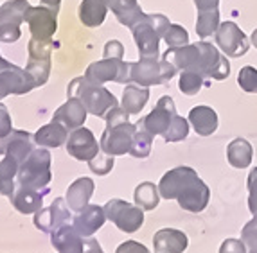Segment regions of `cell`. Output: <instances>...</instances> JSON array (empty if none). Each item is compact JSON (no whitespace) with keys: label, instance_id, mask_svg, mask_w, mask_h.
Segmentation results:
<instances>
[{"label":"cell","instance_id":"cell-1","mask_svg":"<svg viewBox=\"0 0 257 253\" xmlns=\"http://www.w3.org/2000/svg\"><path fill=\"white\" fill-rule=\"evenodd\" d=\"M162 60L169 61L176 67V70H191L200 74L205 79H227L230 74V63L227 56L218 51L209 42L187 43L184 47L167 49L162 54Z\"/></svg>","mask_w":257,"mask_h":253},{"label":"cell","instance_id":"cell-2","mask_svg":"<svg viewBox=\"0 0 257 253\" xmlns=\"http://www.w3.org/2000/svg\"><path fill=\"white\" fill-rule=\"evenodd\" d=\"M67 95L69 97H77L85 104L86 112L95 117H103V119L111 108L119 106L115 95L111 94L108 88H104L103 85H95V83L88 81L85 76L70 81L69 88H67Z\"/></svg>","mask_w":257,"mask_h":253},{"label":"cell","instance_id":"cell-3","mask_svg":"<svg viewBox=\"0 0 257 253\" xmlns=\"http://www.w3.org/2000/svg\"><path fill=\"white\" fill-rule=\"evenodd\" d=\"M52 180L51 153L47 147H35L24 162L20 163L17 174V185L33 190H49Z\"/></svg>","mask_w":257,"mask_h":253},{"label":"cell","instance_id":"cell-4","mask_svg":"<svg viewBox=\"0 0 257 253\" xmlns=\"http://www.w3.org/2000/svg\"><path fill=\"white\" fill-rule=\"evenodd\" d=\"M169 26H171L169 18L164 15H146L137 26L133 27V40H135L141 58L159 60L160 40H164V35H166Z\"/></svg>","mask_w":257,"mask_h":253},{"label":"cell","instance_id":"cell-5","mask_svg":"<svg viewBox=\"0 0 257 253\" xmlns=\"http://www.w3.org/2000/svg\"><path fill=\"white\" fill-rule=\"evenodd\" d=\"M176 67L166 60H153V58H141L139 61L130 63V83L139 86L166 85L176 76Z\"/></svg>","mask_w":257,"mask_h":253},{"label":"cell","instance_id":"cell-6","mask_svg":"<svg viewBox=\"0 0 257 253\" xmlns=\"http://www.w3.org/2000/svg\"><path fill=\"white\" fill-rule=\"evenodd\" d=\"M54 47L56 45L52 40H29V45H27L29 61H27L26 70L35 79L36 86H43L51 76V54Z\"/></svg>","mask_w":257,"mask_h":253},{"label":"cell","instance_id":"cell-7","mask_svg":"<svg viewBox=\"0 0 257 253\" xmlns=\"http://www.w3.org/2000/svg\"><path fill=\"white\" fill-rule=\"evenodd\" d=\"M104 214H106L108 221H111L120 232L126 233L137 232L144 224V210L141 206L132 205L124 199H117V197L110 199L104 205Z\"/></svg>","mask_w":257,"mask_h":253},{"label":"cell","instance_id":"cell-8","mask_svg":"<svg viewBox=\"0 0 257 253\" xmlns=\"http://www.w3.org/2000/svg\"><path fill=\"white\" fill-rule=\"evenodd\" d=\"M85 78L95 85H104L108 81L124 85L130 83V63L120 58H103L101 61L88 65Z\"/></svg>","mask_w":257,"mask_h":253},{"label":"cell","instance_id":"cell-9","mask_svg":"<svg viewBox=\"0 0 257 253\" xmlns=\"http://www.w3.org/2000/svg\"><path fill=\"white\" fill-rule=\"evenodd\" d=\"M135 133H137V124H132L130 120L119 122V124H106V129L99 140L101 151L113 156V158L126 155V153H130Z\"/></svg>","mask_w":257,"mask_h":253},{"label":"cell","instance_id":"cell-10","mask_svg":"<svg viewBox=\"0 0 257 253\" xmlns=\"http://www.w3.org/2000/svg\"><path fill=\"white\" fill-rule=\"evenodd\" d=\"M29 8L27 0H8L4 6H0V42L15 43L20 40V24L26 20Z\"/></svg>","mask_w":257,"mask_h":253},{"label":"cell","instance_id":"cell-11","mask_svg":"<svg viewBox=\"0 0 257 253\" xmlns=\"http://www.w3.org/2000/svg\"><path fill=\"white\" fill-rule=\"evenodd\" d=\"M216 45L227 58H241L250 49V40L234 22H223L216 31Z\"/></svg>","mask_w":257,"mask_h":253},{"label":"cell","instance_id":"cell-12","mask_svg":"<svg viewBox=\"0 0 257 253\" xmlns=\"http://www.w3.org/2000/svg\"><path fill=\"white\" fill-rule=\"evenodd\" d=\"M176 115V108H175V101H173L169 95H164L159 99L157 106L148 113L146 117H142L137 122V128H142L150 131L153 137L157 135H164L171 126L173 119Z\"/></svg>","mask_w":257,"mask_h":253},{"label":"cell","instance_id":"cell-13","mask_svg":"<svg viewBox=\"0 0 257 253\" xmlns=\"http://www.w3.org/2000/svg\"><path fill=\"white\" fill-rule=\"evenodd\" d=\"M27 26L33 38L36 40H52L54 33L58 31V11L47 8V6H31L26 13Z\"/></svg>","mask_w":257,"mask_h":253},{"label":"cell","instance_id":"cell-14","mask_svg":"<svg viewBox=\"0 0 257 253\" xmlns=\"http://www.w3.org/2000/svg\"><path fill=\"white\" fill-rule=\"evenodd\" d=\"M72 221L70 206L67 205L65 197H56L51 206L40 208L35 214V226L42 230L43 233H52L63 224H69Z\"/></svg>","mask_w":257,"mask_h":253},{"label":"cell","instance_id":"cell-15","mask_svg":"<svg viewBox=\"0 0 257 253\" xmlns=\"http://www.w3.org/2000/svg\"><path fill=\"white\" fill-rule=\"evenodd\" d=\"M36 88L35 79L26 69L9 63L4 70H0V101L8 95H24Z\"/></svg>","mask_w":257,"mask_h":253},{"label":"cell","instance_id":"cell-16","mask_svg":"<svg viewBox=\"0 0 257 253\" xmlns=\"http://www.w3.org/2000/svg\"><path fill=\"white\" fill-rule=\"evenodd\" d=\"M196 178H200L198 172L194 169L187 167V165H180V167L167 171L159 181L160 197L162 199H176V197L184 192L185 187L189 183H193Z\"/></svg>","mask_w":257,"mask_h":253},{"label":"cell","instance_id":"cell-17","mask_svg":"<svg viewBox=\"0 0 257 253\" xmlns=\"http://www.w3.org/2000/svg\"><path fill=\"white\" fill-rule=\"evenodd\" d=\"M67 153L79 162H90L95 155L101 153V146L90 129L81 126L72 129V133L67 138Z\"/></svg>","mask_w":257,"mask_h":253},{"label":"cell","instance_id":"cell-18","mask_svg":"<svg viewBox=\"0 0 257 253\" xmlns=\"http://www.w3.org/2000/svg\"><path fill=\"white\" fill-rule=\"evenodd\" d=\"M33 149H35V135L22 129H13L8 137L0 138V155L15 158L18 163L24 162Z\"/></svg>","mask_w":257,"mask_h":253},{"label":"cell","instance_id":"cell-19","mask_svg":"<svg viewBox=\"0 0 257 253\" xmlns=\"http://www.w3.org/2000/svg\"><path fill=\"white\" fill-rule=\"evenodd\" d=\"M210 199V190L202 178H196L193 183H189L184 189V192L176 197V201L180 205V208H184L185 212H203L209 205Z\"/></svg>","mask_w":257,"mask_h":253},{"label":"cell","instance_id":"cell-20","mask_svg":"<svg viewBox=\"0 0 257 253\" xmlns=\"http://www.w3.org/2000/svg\"><path fill=\"white\" fill-rule=\"evenodd\" d=\"M106 221L104 206L99 205H86L83 210L77 212V215L72 219V226L81 237H92L97 230H101Z\"/></svg>","mask_w":257,"mask_h":253},{"label":"cell","instance_id":"cell-21","mask_svg":"<svg viewBox=\"0 0 257 253\" xmlns=\"http://www.w3.org/2000/svg\"><path fill=\"white\" fill-rule=\"evenodd\" d=\"M51 244L58 253H85V237L79 235L72 224H63L52 232Z\"/></svg>","mask_w":257,"mask_h":253},{"label":"cell","instance_id":"cell-22","mask_svg":"<svg viewBox=\"0 0 257 253\" xmlns=\"http://www.w3.org/2000/svg\"><path fill=\"white\" fill-rule=\"evenodd\" d=\"M153 246L157 253H184L189 246V239L180 230L162 228L153 235Z\"/></svg>","mask_w":257,"mask_h":253},{"label":"cell","instance_id":"cell-23","mask_svg":"<svg viewBox=\"0 0 257 253\" xmlns=\"http://www.w3.org/2000/svg\"><path fill=\"white\" fill-rule=\"evenodd\" d=\"M95 190V183L92 178H77L74 183H70V187L67 189L65 194V199H67V205L70 206L72 212L83 210L86 205H90V197Z\"/></svg>","mask_w":257,"mask_h":253},{"label":"cell","instance_id":"cell-24","mask_svg":"<svg viewBox=\"0 0 257 253\" xmlns=\"http://www.w3.org/2000/svg\"><path fill=\"white\" fill-rule=\"evenodd\" d=\"M49 190H33L17 185V189H15V192L11 194L9 199H11V205L20 214H36L40 208H43V196Z\"/></svg>","mask_w":257,"mask_h":253},{"label":"cell","instance_id":"cell-25","mask_svg":"<svg viewBox=\"0 0 257 253\" xmlns=\"http://www.w3.org/2000/svg\"><path fill=\"white\" fill-rule=\"evenodd\" d=\"M86 115H88V112H86L85 104L77 97H69L67 103L61 104V106L56 110L52 119L61 122V124H65L69 129H77L85 124Z\"/></svg>","mask_w":257,"mask_h":253},{"label":"cell","instance_id":"cell-26","mask_svg":"<svg viewBox=\"0 0 257 253\" xmlns=\"http://www.w3.org/2000/svg\"><path fill=\"white\" fill-rule=\"evenodd\" d=\"M69 138V128L58 120L52 119L49 124L42 126L35 133V144L40 147H61L67 144Z\"/></svg>","mask_w":257,"mask_h":253},{"label":"cell","instance_id":"cell-27","mask_svg":"<svg viewBox=\"0 0 257 253\" xmlns=\"http://www.w3.org/2000/svg\"><path fill=\"white\" fill-rule=\"evenodd\" d=\"M187 120L200 137H209L218 129V113L210 106H194Z\"/></svg>","mask_w":257,"mask_h":253},{"label":"cell","instance_id":"cell-28","mask_svg":"<svg viewBox=\"0 0 257 253\" xmlns=\"http://www.w3.org/2000/svg\"><path fill=\"white\" fill-rule=\"evenodd\" d=\"M110 9L119 20V24L130 27V29H133L142 18L146 17L137 0H110Z\"/></svg>","mask_w":257,"mask_h":253},{"label":"cell","instance_id":"cell-29","mask_svg":"<svg viewBox=\"0 0 257 253\" xmlns=\"http://www.w3.org/2000/svg\"><path fill=\"white\" fill-rule=\"evenodd\" d=\"M110 0H83L79 4V20L86 27H99L106 18Z\"/></svg>","mask_w":257,"mask_h":253},{"label":"cell","instance_id":"cell-30","mask_svg":"<svg viewBox=\"0 0 257 253\" xmlns=\"http://www.w3.org/2000/svg\"><path fill=\"white\" fill-rule=\"evenodd\" d=\"M150 101V88L139 85H126L120 99V106L124 108L130 115H137Z\"/></svg>","mask_w":257,"mask_h":253},{"label":"cell","instance_id":"cell-31","mask_svg":"<svg viewBox=\"0 0 257 253\" xmlns=\"http://www.w3.org/2000/svg\"><path fill=\"white\" fill-rule=\"evenodd\" d=\"M252 144L244 138H234L227 146V160L234 169H246L252 163Z\"/></svg>","mask_w":257,"mask_h":253},{"label":"cell","instance_id":"cell-32","mask_svg":"<svg viewBox=\"0 0 257 253\" xmlns=\"http://www.w3.org/2000/svg\"><path fill=\"white\" fill-rule=\"evenodd\" d=\"M18 169H20V163L15 158H9V156H4L0 160V194L2 196L11 197V194L17 189V178Z\"/></svg>","mask_w":257,"mask_h":253},{"label":"cell","instance_id":"cell-33","mask_svg":"<svg viewBox=\"0 0 257 253\" xmlns=\"http://www.w3.org/2000/svg\"><path fill=\"white\" fill-rule=\"evenodd\" d=\"M160 192H159V185L151 183V181H144L135 189L133 192V201L135 205L141 206L142 210H155L160 203Z\"/></svg>","mask_w":257,"mask_h":253},{"label":"cell","instance_id":"cell-34","mask_svg":"<svg viewBox=\"0 0 257 253\" xmlns=\"http://www.w3.org/2000/svg\"><path fill=\"white\" fill-rule=\"evenodd\" d=\"M219 11L218 9H210V11H198L196 20V35L202 40L216 35L219 27Z\"/></svg>","mask_w":257,"mask_h":253},{"label":"cell","instance_id":"cell-35","mask_svg":"<svg viewBox=\"0 0 257 253\" xmlns=\"http://www.w3.org/2000/svg\"><path fill=\"white\" fill-rule=\"evenodd\" d=\"M151 146H153V135L142 128H137V133L133 137L130 155L133 158H148L151 155Z\"/></svg>","mask_w":257,"mask_h":253},{"label":"cell","instance_id":"cell-36","mask_svg":"<svg viewBox=\"0 0 257 253\" xmlns=\"http://www.w3.org/2000/svg\"><path fill=\"white\" fill-rule=\"evenodd\" d=\"M203 83H205V78H202L200 74L191 72V70H184L180 74V83H178V88H180L182 94L193 97L198 92L202 90Z\"/></svg>","mask_w":257,"mask_h":253},{"label":"cell","instance_id":"cell-37","mask_svg":"<svg viewBox=\"0 0 257 253\" xmlns=\"http://www.w3.org/2000/svg\"><path fill=\"white\" fill-rule=\"evenodd\" d=\"M187 135H189V120L176 113L169 129H167L162 137L166 142H180L184 138H187Z\"/></svg>","mask_w":257,"mask_h":253},{"label":"cell","instance_id":"cell-38","mask_svg":"<svg viewBox=\"0 0 257 253\" xmlns=\"http://www.w3.org/2000/svg\"><path fill=\"white\" fill-rule=\"evenodd\" d=\"M164 42L167 43L169 49L184 47V45L189 43V33L182 26H178V24H171V26L167 27L166 35H164Z\"/></svg>","mask_w":257,"mask_h":253},{"label":"cell","instance_id":"cell-39","mask_svg":"<svg viewBox=\"0 0 257 253\" xmlns=\"http://www.w3.org/2000/svg\"><path fill=\"white\" fill-rule=\"evenodd\" d=\"M237 85L246 94H257V69H253L252 65L243 67L237 76Z\"/></svg>","mask_w":257,"mask_h":253},{"label":"cell","instance_id":"cell-40","mask_svg":"<svg viewBox=\"0 0 257 253\" xmlns=\"http://www.w3.org/2000/svg\"><path fill=\"white\" fill-rule=\"evenodd\" d=\"M113 156L106 155V153H99V155H95L94 158L88 162V167H90V171L94 172V174L97 176H104L108 174V172H111V169H113Z\"/></svg>","mask_w":257,"mask_h":253},{"label":"cell","instance_id":"cell-41","mask_svg":"<svg viewBox=\"0 0 257 253\" xmlns=\"http://www.w3.org/2000/svg\"><path fill=\"white\" fill-rule=\"evenodd\" d=\"M246 187H248V208L253 215L257 214V167L252 169L246 180Z\"/></svg>","mask_w":257,"mask_h":253},{"label":"cell","instance_id":"cell-42","mask_svg":"<svg viewBox=\"0 0 257 253\" xmlns=\"http://www.w3.org/2000/svg\"><path fill=\"white\" fill-rule=\"evenodd\" d=\"M241 240L244 242L246 248L257 244V214L243 226V230H241Z\"/></svg>","mask_w":257,"mask_h":253},{"label":"cell","instance_id":"cell-43","mask_svg":"<svg viewBox=\"0 0 257 253\" xmlns=\"http://www.w3.org/2000/svg\"><path fill=\"white\" fill-rule=\"evenodd\" d=\"M11 131H13V120L8 112V106L0 103V138L8 137Z\"/></svg>","mask_w":257,"mask_h":253},{"label":"cell","instance_id":"cell-44","mask_svg":"<svg viewBox=\"0 0 257 253\" xmlns=\"http://www.w3.org/2000/svg\"><path fill=\"white\" fill-rule=\"evenodd\" d=\"M219 253H246V246L241 239H227L219 246Z\"/></svg>","mask_w":257,"mask_h":253},{"label":"cell","instance_id":"cell-45","mask_svg":"<svg viewBox=\"0 0 257 253\" xmlns=\"http://www.w3.org/2000/svg\"><path fill=\"white\" fill-rule=\"evenodd\" d=\"M103 56L104 58H120V60H122V56H124V47H122V43L117 42V40L106 42Z\"/></svg>","mask_w":257,"mask_h":253},{"label":"cell","instance_id":"cell-46","mask_svg":"<svg viewBox=\"0 0 257 253\" xmlns=\"http://www.w3.org/2000/svg\"><path fill=\"white\" fill-rule=\"evenodd\" d=\"M115 253H150V249L137 240H126V242L117 246Z\"/></svg>","mask_w":257,"mask_h":253},{"label":"cell","instance_id":"cell-47","mask_svg":"<svg viewBox=\"0 0 257 253\" xmlns=\"http://www.w3.org/2000/svg\"><path fill=\"white\" fill-rule=\"evenodd\" d=\"M198 11H210V9H218L219 0H194Z\"/></svg>","mask_w":257,"mask_h":253},{"label":"cell","instance_id":"cell-48","mask_svg":"<svg viewBox=\"0 0 257 253\" xmlns=\"http://www.w3.org/2000/svg\"><path fill=\"white\" fill-rule=\"evenodd\" d=\"M85 253H104L103 248H101V244H99L97 240L92 239V237H88V239L85 240Z\"/></svg>","mask_w":257,"mask_h":253},{"label":"cell","instance_id":"cell-49","mask_svg":"<svg viewBox=\"0 0 257 253\" xmlns=\"http://www.w3.org/2000/svg\"><path fill=\"white\" fill-rule=\"evenodd\" d=\"M42 4L47 6V8H51V9H54V11H60L61 0H42Z\"/></svg>","mask_w":257,"mask_h":253},{"label":"cell","instance_id":"cell-50","mask_svg":"<svg viewBox=\"0 0 257 253\" xmlns=\"http://www.w3.org/2000/svg\"><path fill=\"white\" fill-rule=\"evenodd\" d=\"M250 42H252V45L257 49V29L253 31V33H252V36H250Z\"/></svg>","mask_w":257,"mask_h":253},{"label":"cell","instance_id":"cell-51","mask_svg":"<svg viewBox=\"0 0 257 253\" xmlns=\"http://www.w3.org/2000/svg\"><path fill=\"white\" fill-rule=\"evenodd\" d=\"M8 65H9V61H8V60H4V58L0 56V70H4L6 67H8Z\"/></svg>","mask_w":257,"mask_h":253},{"label":"cell","instance_id":"cell-52","mask_svg":"<svg viewBox=\"0 0 257 253\" xmlns=\"http://www.w3.org/2000/svg\"><path fill=\"white\" fill-rule=\"evenodd\" d=\"M246 253H257V244L250 246V248H246Z\"/></svg>","mask_w":257,"mask_h":253}]
</instances>
